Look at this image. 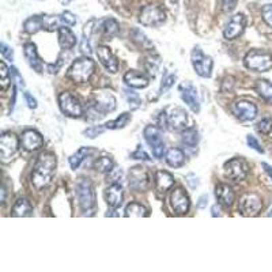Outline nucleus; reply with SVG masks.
Masks as SVG:
<instances>
[{"label":"nucleus","instance_id":"1","mask_svg":"<svg viewBox=\"0 0 272 272\" xmlns=\"http://www.w3.org/2000/svg\"><path fill=\"white\" fill-rule=\"evenodd\" d=\"M58 161L52 153H42L38 155L32 172V184L36 189H42L50 182L56 172Z\"/></svg>","mask_w":272,"mask_h":272},{"label":"nucleus","instance_id":"2","mask_svg":"<svg viewBox=\"0 0 272 272\" xmlns=\"http://www.w3.org/2000/svg\"><path fill=\"white\" fill-rule=\"evenodd\" d=\"M95 63L90 58H80L76 59L71 67L68 68L67 76L74 80L75 83H86L91 78V75L94 74Z\"/></svg>","mask_w":272,"mask_h":272},{"label":"nucleus","instance_id":"3","mask_svg":"<svg viewBox=\"0 0 272 272\" xmlns=\"http://www.w3.org/2000/svg\"><path fill=\"white\" fill-rule=\"evenodd\" d=\"M243 64L255 72H267L272 68V55L264 49L249 50L243 58Z\"/></svg>","mask_w":272,"mask_h":272},{"label":"nucleus","instance_id":"4","mask_svg":"<svg viewBox=\"0 0 272 272\" xmlns=\"http://www.w3.org/2000/svg\"><path fill=\"white\" fill-rule=\"evenodd\" d=\"M76 198L83 212H91L95 208V192L89 178H79L76 182Z\"/></svg>","mask_w":272,"mask_h":272},{"label":"nucleus","instance_id":"5","mask_svg":"<svg viewBox=\"0 0 272 272\" xmlns=\"http://www.w3.org/2000/svg\"><path fill=\"white\" fill-rule=\"evenodd\" d=\"M145 135L146 142L149 143V146L153 150V155L158 159L164 158V154H165V143H164V139L161 136V128L157 127V125H147L145 128Z\"/></svg>","mask_w":272,"mask_h":272},{"label":"nucleus","instance_id":"6","mask_svg":"<svg viewBox=\"0 0 272 272\" xmlns=\"http://www.w3.org/2000/svg\"><path fill=\"white\" fill-rule=\"evenodd\" d=\"M166 19L165 11L155 5H149L143 7L139 15V22L143 26H149V28H157L161 26Z\"/></svg>","mask_w":272,"mask_h":272},{"label":"nucleus","instance_id":"7","mask_svg":"<svg viewBox=\"0 0 272 272\" xmlns=\"http://www.w3.org/2000/svg\"><path fill=\"white\" fill-rule=\"evenodd\" d=\"M191 62L194 66V70L196 71V74L202 78H210L212 74V66L214 62L210 56H206L203 53L200 48H195L191 55Z\"/></svg>","mask_w":272,"mask_h":272},{"label":"nucleus","instance_id":"8","mask_svg":"<svg viewBox=\"0 0 272 272\" xmlns=\"http://www.w3.org/2000/svg\"><path fill=\"white\" fill-rule=\"evenodd\" d=\"M59 106L62 109L64 115L78 119L83 115V106L82 103L79 102V99L72 95L68 91H63L59 95Z\"/></svg>","mask_w":272,"mask_h":272},{"label":"nucleus","instance_id":"9","mask_svg":"<svg viewBox=\"0 0 272 272\" xmlns=\"http://www.w3.org/2000/svg\"><path fill=\"white\" fill-rule=\"evenodd\" d=\"M150 176L147 170L143 166H135L129 169L128 173V185L129 188L138 192L142 191H147L150 188Z\"/></svg>","mask_w":272,"mask_h":272},{"label":"nucleus","instance_id":"10","mask_svg":"<svg viewBox=\"0 0 272 272\" xmlns=\"http://www.w3.org/2000/svg\"><path fill=\"white\" fill-rule=\"evenodd\" d=\"M225 174L231 181H242L248 174V164L242 158H233L225 164Z\"/></svg>","mask_w":272,"mask_h":272},{"label":"nucleus","instance_id":"11","mask_svg":"<svg viewBox=\"0 0 272 272\" xmlns=\"http://www.w3.org/2000/svg\"><path fill=\"white\" fill-rule=\"evenodd\" d=\"M18 138L13 132H5L0 136V158L3 162H9L18 151Z\"/></svg>","mask_w":272,"mask_h":272},{"label":"nucleus","instance_id":"12","mask_svg":"<svg viewBox=\"0 0 272 272\" xmlns=\"http://www.w3.org/2000/svg\"><path fill=\"white\" fill-rule=\"evenodd\" d=\"M263 208V202L259 195L245 194L239 200L238 210L243 216H255Z\"/></svg>","mask_w":272,"mask_h":272},{"label":"nucleus","instance_id":"13","mask_svg":"<svg viewBox=\"0 0 272 272\" xmlns=\"http://www.w3.org/2000/svg\"><path fill=\"white\" fill-rule=\"evenodd\" d=\"M91 103H93L103 116L106 115V113H111V112H113L116 109L115 95L107 90L95 91Z\"/></svg>","mask_w":272,"mask_h":272},{"label":"nucleus","instance_id":"14","mask_svg":"<svg viewBox=\"0 0 272 272\" xmlns=\"http://www.w3.org/2000/svg\"><path fill=\"white\" fill-rule=\"evenodd\" d=\"M247 26V17L243 14H235L223 29V37L226 40H235L243 33Z\"/></svg>","mask_w":272,"mask_h":272},{"label":"nucleus","instance_id":"15","mask_svg":"<svg viewBox=\"0 0 272 272\" xmlns=\"http://www.w3.org/2000/svg\"><path fill=\"white\" fill-rule=\"evenodd\" d=\"M180 93H181L182 101L191 107L194 113L200 112V102H199L198 90L191 82H184L180 85Z\"/></svg>","mask_w":272,"mask_h":272},{"label":"nucleus","instance_id":"16","mask_svg":"<svg viewBox=\"0 0 272 272\" xmlns=\"http://www.w3.org/2000/svg\"><path fill=\"white\" fill-rule=\"evenodd\" d=\"M233 113L241 121H252L257 116V106L251 101H237L233 105Z\"/></svg>","mask_w":272,"mask_h":272},{"label":"nucleus","instance_id":"17","mask_svg":"<svg viewBox=\"0 0 272 272\" xmlns=\"http://www.w3.org/2000/svg\"><path fill=\"white\" fill-rule=\"evenodd\" d=\"M170 202H172V207L176 214L184 215L189 211V198L188 195L184 192L182 188H177L172 192V196H170Z\"/></svg>","mask_w":272,"mask_h":272},{"label":"nucleus","instance_id":"18","mask_svg":"<svg viewBox=\"0 0 272 272\" xmlns=\"http://www.w3.org/2000/svg\"><path fill=\"white\" fill-rule=\"evenodd\" d=\"M124 199V191L123 186L120 185L119 182H112L111 185L105 189V200H106L107 206L111 208L117 210L121 204H123Z\"/></svg>","mask_w":272,"mask_h":272},{"label":"nucleus","instance_id":"19","mask_svg":"<svg viewBox=\"0 0 272 272\" xmlns=\"http://www.w3.org/2000/svg\"><path fill=\"white\" fill-rule=\"evenodd\" d=\"M97 56H98V60L101 62L107 71H111L113 74L117 72L119 70V62H117V59L113 53H112V50L105 45H101L97 48Z\"/></svg>","mask_w":272,"mask_h":272},{"label":"nucleus","instance_id":"20","mask_svg":"<svg viewBox=\"0 0 272 272\" xmlns=\"http://www.w3.org/2000/svg\"><path fill=\"white\" fill-rule=\"evenodd\" d=\"M21 143L28 151H36L44 145V138L34 129H28L22 133Z\"/></svg>","mask_w":272,"mask_h":272},{"label":"nucleus","instance_id":"21","mask_svg":"<svg viewBox=\"0 0 272 272\" xmlns=\"http://www.w3.org/2000/svg\"><path fill=\"white\" fill-rule=\"evenodd\" d=\"M188 123V115L182 107H174L168 116V124H169L170 129L173 131H180L182 128L186 127Z\"/></svg>","mask_w":272,"mask_h":272},{"label":"nucleus","instance_id":"22","mask_svg":"<svg viewBox=\"0 0 272 272\" xmlns=\"http://www.w3.org/2000/svg\"><path fill=\"white\" fill-rule=\"evenodd\" d=\"M23 53H25V58L29 63V66L33 68L34 71L37 72H44V64H42L41 59L37 53V48L34 45L33 42H26L25 46H23Z\"/></svg>","mask_w":272,"mask_h":272},{"label":"nucleus","instance_id":"23","mask_svg":"<svg viewBox=\"0 0 272 272\" xmlns=\"http://www.w3.org/2000/svg\"><path fill=\"white\" fill-rule=\"evenodd\" d=\"M215 196L218 199V202L222 206L227 207V208L233 206L235 199L234 191L227 184H219V185H216V188H215Z\"/></svg>","mask_w":272,"mask_h":272},{"label":"nucleus","instance_id":"24","mask_svg":"<svg viewBox=\"0 0 272 272\" xmlns=\"http://www.w3.org/2000/svg\"><path fill=\"white\" fill-rule=\"evenodd\" d=\"M124 82L132 89H146L150 83L149 79L138 71H128L127 74L124 75Z\"/></svg>","mask_w":272,"mask_h":272},{"label":"nucleus","instance_id":"25","mask_svg":"<svg viewBox=\"0 0 272 272\" xmlns=\"http://www.w3.org/2000/svg\"><path fill=\"white\" fill-rule=\"evenodd\" d=\"M174 185V177L166 170H159L155 174V186L158 192L165 194Z\"/></svg>","mask_w":272,"mask_h":272},{"label":"nucleus","instance_id":"26","mask_svg":"<svg viewBox=\"0 0 272 272\" xmlns=\"http://www.w3.org/2000/svg\"><path fill=\"white\" fill-rule=\"evenodd\" d=\"M33 215V207L28 202L25 198L17 199V202L11 208V216L15 218H25V216H30Z\"/></svg>","mask_w":272,"mask_h":272},{"label":"nucleus","instance_id":"27","mask_svg":"<svg viewBox=\"0 0 272 272\" xmlns=\"http://www.w3.org/2000/svg\"><path fill=\"white\" fill-rule=\"evenodd\" d=\"M59 44L63 49H72L76 45V36L68 28H60L59 29Z\"/></svg>","mask_w":272,"mask_h":272},{"label":"nucleus","instance_id":"28","mask_svg":"<svg viewBox=\"0 0 272 272\" xmlns=\"http://www.w3.org/2000/svg\"><path fill=\"white\" fill-rule=\"evenodd\" d=\"M256 93L267 103L272 105V83L267 79H259L255 85Z\"/></svg>","mask_w":272,"mask_h":272},{"label":"nucleus","instance_id":"29","mask_svg":"<svg viewBox=\"0 0 272 272\" xmlns=\"http://www.w3.org/2000/svg\"><path fill=\"white\" fill-rule=\"evenodd\" d=\"M125 216L127 218H146L149 216V210L141 203H129L125 207Z\"/></svg>","mask_w":272,"mask_h":272},{"label":"nucleus","instance_id":"30","mask_svg":"<svg viewBox=\"0 0 272 272\" xmlns=\"http://www.w3.org/2000/svg\"><path fill=\"white\" fill-rule=\"evenodd\" d=\"M166 162L172 168H181L185 164V154L180 149H172L166 154Z\"/></svg>","mask_w":272,"mask_h":272},{"label":"nucleus","instance_id":"31","mask_svg":"<svg viewBox=\"0 0 272 272\" xmlns=\"http://www.w3.org/2000/svg\"><path fill=\"white\" fill-rule=\"evenodd\" d=\"M95 153V149H91V147H80V149L76 151L75 154H72L70 157V165L74 170H76L80 166L82 161L86 157L91 155V154Z\"/></svg>","mask_w":272,"mask_h":272},{"label":"nucleus","instance_id":"32","mask_svg":"<svg viewBox=\"0 0 272 272\" xmlns=\"http://www.w3.org/2000/svg\"><path fill=\"white\" fill-rule=\"evenodd\" d=\"M23 29H25L26 33L34 34L40 32L41 29H44V22H42V15H36V17H32L29 19H26L25 23H23Z\"/></svg>","mask_w":272,"mask_h":272},{"label":"nucleus","instance_id":"33","mask_svg":"<svg viewBox=\"0 0 272 272\" xmlns=\"http://www.w3.org/2000/svg\"><path fill=\"white\" fill-rule=\"evenodd\" d=\"M94 168L99 173H112L113 169H115V161L109 157H101L94 162Z\"/></svg>","mask_w":272,"mask_h":272},{"label":"nucleus","instance_id":"34","mask_svg":"<svg viewBox=\"0 0 272 272\" xmlns=\"http://www.w3.org/2000/svg\"><path fill=\"white\" fill-rule=\"evenodd\" d=\"M181 141L182 143L185 146H188L189 149L196 147V145H198L199 142V133L198 131H196V128H188L186 131L182 132Z\"/></svg>","mask_w":272,"mask_h":272},{"label":"nucleus","instance_id":"35","mask_svg":"<svg viewBox=\"0 0 272 272\" xmlns=\"http://www.w3.org/2000/svg\"><path fill=\"white\" fill-rule=\"evenodd\" d=\"M101 28H102L103 34H105L106 37H115L120 32L119 22L113 19V18H107V19L102 21V26H101Z\"/></svg>","mask_w":272,"mask_h":272},{"label":"nucleus","instance_id":"36","mask_svg":"<svg viewBox=\"0 0 272 272\" xmlns=\"http://www.w3.org/2000/svg\"><path fill=\"white\" fill-rule=\"evenodd\" d=\"M131 119H132L131 115L125 112V113H123V115H120L116 120L105 124V127H106L107 129H120V128L125 127V125L131 121Z\"/></svg>","mask_w":272,"mask_h":272},{"label":"nucleus","instance_id":"37","mask_svg":"<svg viewBox=\"0 0 272 272\" xmlns=\"http://www.w3.org/2000/svg\"><path fill=\"white\" fill-rule=\"evenodd\" d=\"M42 22H44V29L48 32H55L56 29H60L59 25L63 23L60 15H42Z\"/></svg>","mask_w":272,"mask_h":272},{"label":"nucleus","instance_id":"38","mask_svg":"<svg viewBox=\"0 0 272 272\" xmlns=\"http://www.w3.org/2000/svg\"><path fill=\"white\" fill-rule=\"evenodd\" d=\"M124 94H125V98H127L128 103H129V106H131L132 111H136V109L141 107L142 101L138 93H135V91L131 90V89H125V90H124Z\"/></svg>","mask_w":272,"mask_h":272},{"label":"nucleus","instance_id":"39","mask_svg":"<svg viewBox=\"0 0 272 272\" xmlns=\"http://www.w3.org/2000/svg\"><path fill=\"white\" fill-rule=\"evenodd\" d=\"M11 71H9L5 62L0 63V85H2V90H7V87L10 86L11 82Z\"/></svg>","mask_w":272,"mask_h":272},{"label":"nucleus","instance_id":"40","mask_svg":"<svg viewBox=\"0 0 272 272\" xmlns=\"http://www.w3.org/2000/svg\"><path fill=\"white\" fill-rule=\"evenodd\" d=\"M132 40L138 44V45H142V46H147V48H151V42L147 40V37H146L145 34L142 33L141 30L139 29H133L132 30V34H131Z\"/></svg>","mask_w":272,"mask_h":272},{"label":"nucleus","instance_id":"41","mask_svg":"<svg viewBox=\"0 0 272 272\" xmlns=\"http://www.w3.org/2000/svg\"><path fill=\"white\" fill-rule=\"evenodd\" d=\"M145 68L146 71L149 72L151 76H155L158 72V68H159V58L157 59H153V58H149L147 60H146L145 63Z\"/></svg>","mask_w":272,"mask_h":272},{"label":"nucleus","instance_id":"42","mask_svg":"<svg viewBox=\"0 0 272 272\" xmlns=\"http://www.w3.org/2000/svg\"><path fill=\"white\" fill-rule=\"evenodd\" d=\"M257 131L261 132L263 135H268L272 131V119L271 117H265V119L260 120L257 124Z\"/></svg>","mask_w":272,"mask_h":272},{"label":"nucleus","instance_id":"43","mask_svg":"<svg viewBox=\"0 0 272 272\" xmlns=\"http://www.w3.org/2000/svg\"><path fill=\"white\" fill-rule=\"evenodd\" d=\"M97 23H98L97 19H91V21H89L86 25H85V28H83V36H85V38L89 40V38H90L91 36L97 32V28H95Z\"/></svg>","mask_w":272,"mask_h":272},{"label":"nucleus","instance_id":"44","mask_svg":"<svg viewBox=\"0 0 272 272\" xmlns=\"http://www.w3.org/2000/svg\"><path fill=\"white\" fill-rule=\"evenodd\" d=\"M174 82H176V75H168L165 78L162 79L161 89H159V94H164L166 91L169 90L170 87L173 86Z\"/></svg>","mask_w":272,"mask_h":272},{"label":"nucleus","instance_id":"45","mask_svg":"<svg viewBox=\"0 0 272 272\" xmlns=\"http://www.w3.org/2000/svg\"><path fill=\"white\" fill-rule=\"evenodd\" d=\"M261 17L263 21L267 23L269 28H272V5H265L261 9Z\"/></svg>","mask_w":272,"mask_h":272},{"label":"nucleus","instance_id":"46","mask_svg":"<svg viewBox=\"0 0 272 272\" xmlns=\"http://www.w3.org/2000/svg\"><path fill=\"white\" fill-rule=\"evenodd\" d=\"M105 128H106V127H101V125H94V127L87 128L86 131L83 132V133L86 135V138L94 139V138H97V136L101 135V133H102V132L105 131Z\"/></svg>","mask_w":272,"mask_h":272},{"label":"nucleus","instance_id":"47","mask_svg":"<svg viewBox=\"0 0 272 272\" xmlns=\"http://www.w3.org/2000/svg\"><path fill=\"white\" fill-rule=\"evenodd\" d=\"M60 18H62V22L66 26L76 25V17L72 13H70V11H63L60 14Z\"/></svg>","mask_w":272,"mask_h":272},{"label":"nucleus","instance_id":"48","mask_svg":"<svg viewBox=\"0 0 272 272\" xmlns=\"http://www.w3.org/2000/svg\"><path fill=\"white\" fill-rule=\"evenodd\" d=\"M247 142H248V145H249V147H252L253 150H256L257 153L260 154H263L264 153V149L261 147V145L259 143V141L256 139L255 136H252V135H248L247 136Z\"/></svg>","mask_w":272,"mask_h":272},{"label":"nucleus","instance_id":"49","mask_svg":"<svg viewBox=\"0 0 272 272\" xmlns=\"http://www.w3.org/2000/svg\"><path fill=\"white\" fill-rule=\"evenodd\" d=\"M219 2H221V7L225 13H231L238 3V0H219Z\"/></svg>","mask_w":272,"mask_h":272},{"label":"nucleus","instance_id":"50","mask_svg":"<svg viewBox=\"0 0 272 272\" xmlns=\"http://www.w3.org/2000/svg\"><path fill=\"white\" fill-rule=\"evenodd\" d=\"M131 157L133 158V159H142V161H151V158L149 157V154L146 153L145 150L142 149L141 146H139V147L136 149L135 153H132Z\"/></svg>","mask_w":272,"mask_h":272},{"label":"nucleus","instance_id":"51","mask_svg":"<svg viewBox=\"0 0 272 272\" xmlns=\"http://www.w3.org/2000/svg\"><path fill=\"white\" fill-rule=\"evenodd\" d=\"M0 52H2V55H3L7 60H13L14 59L13 49H11L10 46L6 45L5 42H2V44H0Z\"/></svg>","mask_w":272,"mask_h":272},{"label":"nucleus","instance_id":"52","mask_svg":"<svg viewBox=\"0 0 272 272\" xmlns=\"http://www.w3.org/2000/svg\"><path fill=\"white\" fill-rule=\"evenodd\" d=\"M11 74H13V80H15V82L18 83V86L19 87H23L25 86V82H23V78H22L21 75H19V72L17 71V68H11Z\"/></svg>","mask_w":272,"mask_h":272},{"label":"nucleus","instance_id":"53","mask_svg":"<svg viewBox=\"0 0 272 272\" xmlns=\"http://www.w3.org/2000/svg\"><path fill=\"white\" fill-rule=\"evenodd\" d=\"M168 116H166L165 112H161V115L158 117V127L161 128V129H166L168 128Z\"/></svg>","mask_w":272,"mask_h":272},{"label":"nucleus","instance_id":"54","mask_svg":"<svg viewBox=\"0 0 272 272\" xmlns=\"http://www.w3.org/2000/svg\"><path fill=\"white\" fill-rule=\"evenodd\" d=\"M186 182L189 184V186L192 188V189H195V188L199 185L198 177H196V176H195V174H192V173L186 176Z\"/></svg>","mask_w":272,"mask_h":272},{"label":"nucleus","instance_id":"55","mask_svg":"<svg viewBox=\"0 0 272 272\" xmlns=\"http://www.w3.org/2000/svg\"><path fill=\"white\" fill-rule=\"evenodd\" d=\"M80 50L83 55H91V46L87 42V38H83L82 44H80Z\"/></svg>","mask_w":272,"mask_h":272},{"label":"nucleus","instance_id":"56","mask_svg":"<svg viewBox=\"0 0 272 272\" xmlns=\"http://www.w3.org/2000/svg\"><path fill=\"white\" fill-rule=\"evenodd\" d=\"M25 98H26V102H28V106H29L30 109H36V107H37V101L32 97V94L25 93Z\"/></svg>","mask_w":272,"mask_h":272},{"label":"nucleus","instance_id":"57","mask_svg":"<svg viewBox=\"0 0 272 272\" xmlns=\"http://www.w3.org/2000/svg\"><path fill=\"white\" fill-rule=\"evenodd\" d=\"M233 85H234V79L231 78V76H227V78L225 79V82H223V85H222V91L231 90V87H233Z\"/></svg>","mask_w":272,"mask_h":272},{"label":"nucleus","instance_id":"58","mask_svg":"<svg viewBox=\"0 0 272 272\" xmlns=\"http://www.w3.org/2000/svg\"><path fill=\"white\" fill-rule=\"evenodd\" d=\"M62 64H63L62 60H59L56 66H55V64H49V66H48V71H49L50 74H56V72H58V71L60 70V67H62Z\"/></svg>","mask_w":272,"mask_h":272},{"label":"nucleus","instance_id":"59","mask_svg":"<svg viewBox=\"0 0 272 272\" xmlns=\"http://www.w3.org/2000/svg\"><path fill=\"white\" fill-rule=\"evenodd\" d=\"M207 202H208V196L207 195H203L202 198L199 199V203H198V207L199 208H204L207 204Z\"/></svg>","mask_w":272,"mask_h":272},{"label":"nucleus","instance_id":"60","mask_svg":"<svg viewBox=\"0 0 272 272\" xmlns=\"http://www.w3.org/2000/svg\"><path fill=\"white\" fill-rule=\"evenodd\" d=\"M261 166H263L264 172H265V173H267L268 176H269V178L272 180V168H271V166L268 165L267 162H263V164H261Z\"/></svg>","mask_w":272,"mask_h":272},{"label":"nucleus","instance_id":"61","mask_svg":"<svg viewBox=\"0 0 272 272\" xmlns=\"http://www.w3.org/2000/svg\"><path fill=\"white\" fill-rule=\"evenodd\" d=\"M6 185L3 184V186H2V203H5L6 202Z\"/></svg>","mask_w":272,"mask_h":272},{"label":"nucleus","instance_id":"62","mask_svg":"<svg viewBox=\"0 0 272 272\" xmlns=\"http://www.w3.org/2000/svg\"><path fill=\"white\" fill-rule=\"evenodd\" d=\"M219 207L215 204L214 207H212V216H219Z\"/></svg>","mask_w":272,"mask_h":272},{"label":"nucleus","instance_id":"63","mask_svg":"<svg viewBox=\"0 0 272 272\" xmlns=\"http://www.w3.org/2000/svg\"><path fill=\"white\" fill-rule=\"evenodd\" d=\"M72 2V0H60V3H62L63 6H68Z\"/></svg>","mask_w":272,"mask_h":272},{"label":"nucleus","instance_id":"64","mask_svg":"<svg viewBox=\"0 0 272 272\" xmlns=\"http://www.w3.org/2000/svg\"><path fill=\"white\" fill-rule=\"evenodd\" d=\"M268 216H272V208L269 210V212H268Z\"/></svg>","mask_w":272,"mask_h":272}]
</instances>
